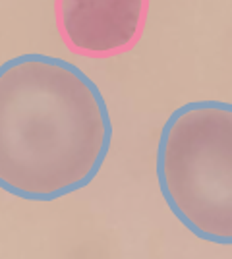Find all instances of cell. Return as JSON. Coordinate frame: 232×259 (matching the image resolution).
Instances as JSON below:
<instances>
[{
  "label": "cell",
  "mask_w": 232,
  "mask_h": 259,
  "mask_svg": "<svg viewBox=\"0 0 232 259\" xmlns=\"http://www.w3.org/2000/svg\"><path fill=\"white\" fill-rule=\"evenodd\" d=\"M112 145L101 89L76 64L27 53L0 64V190L55 201L95 180Z\"/></svg>",
  "instance_id": "6da1fadb"
},
{
  "label": "cell",
  "mask_w": 232,
  "mask_h": 259,
  "mask_svg": "<svg viewBox=\"0 0 232 259\" xmlns=\"http://www.w3.org/2000/svg\"><path fill=\"white\" fill-rule=\"evenodd\" d=\"M157 182L172 215L194 236L232 244V105L192 101L159 136Z\"/></svg>",
  "instance_id": "7a4b0ae2"
},
{
  "label": "cell",
  "mask_w": 232,
  "mask_h": 259,
  "mask_svg": "<svg viewBox=\"0 0 232 259\" xmlns=\"http://www.w3.org/2000/svg\"><path fill=\"white\" fill-rule=\"evenodd\" d=\"M149 0H56V29L70 51L107 58L144 35Z\"/></svg>",
  "instance_id": "3957f363"
}]
</instances>
